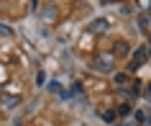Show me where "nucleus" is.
Listing matches in <instances>:
<instances>
[{
	"instance_id": "obj_1",
	"label": "nucleus",
	"mask_w": 151,
	"mask_h": 126,
	"mask_svg": "<svg viewBox=\"0 0 151 126\" xmlns=\"http://www.w3.org/2000/svg\"><path fill=\"white\" fill-rule=\"evenodd\" d=\"M95 70L97 72H110L113 70V57L110 54H97L95 57Z\"/></svg>"
},
{
	"instance_id": "obj_2",
	"label": "nucleus",
	"mask_w": 151,
	"mask_h": 126,
	"mask_svg": "<svg viewBox=\"0 0 151 126\" xmlns=\"http://www.w3.org/2000/svg\"><path fill=\"white\" fill-rule=\"evenodd\" d=\"M0 106H3V108H16V106H18V98H16V95H0Z\"/></svg>"
},
{
	"instance_id": "obj_3",
	"label": "nucleus",
	"mask_w": 151,
	"mask_h": 126,
	"mask_svg": "<svg viewBox=\"0 0 151 126\" xmlns=\"http://www.w3.org/2000/svg\"><path fill=\"white\" fill-rule=\"evenodd\" d=\"M143 59H146V49H138V52H136V57H133V64H131V70H136V67H138Z\"/></svg>"
},
{
	"instance_id": "obj_4",
	"label": "nucleus",
	"mask_w": 151,
	"mask_h": 126,
	"mask_svg": "<svg viewBox=\"0 0 151 126\" xmlns=\"http://www.w3.org/2000/svg\"><path fill=\"white\" fill-rule=\"evenodd\" d=\"M105 28H108V23H105L103 18H100V21H95V23H92V31H105Z\"/></svg>"
},
{
	"instance_id": "obj_5",
	"label": "nucleus",
	"mask_w": 151,
	"mask_h": 126,
	"mask_svg": "<svg viewBox=\"0 0 151 126\" xmlns=\"http://www.w3.org/2000/svg\"><path fill=\"white\" fill-rule=\"evenodd\" d=\"M126 80H128V75H123V72L115 75V82H120V85H126Z\"/></svg>"
},
{
	"instance_id": "obj_6",
	"label": "nucleus",
	"mask_w": 151,
	"mask_h": 126,
	"mask_svg": "<svg viewBox=\"0 0 151 126\" xmlns=\"http://www.w3.org/2000/svg\"><path fill=\"white\" fill-rule=\"evenodd\" d=\"M0 34H5V36H8L10 31H8V28H5V26H0Z\"/></svg>"
},
{
	"instance_id": "obj_7",
	"label": "nucleus",
	"mask_w": 151,
	"mask_h": 126,
	"mask_svg": "<svg viewBox=\"0 0 151 126\" xmlns=\"http://www.w3.org/2000/svg\"><path fill=\"white\" fill-rule=\"evenodd\" d=\"M149 98H151V90H149Z\"/></svg>"
}]
</instances>
